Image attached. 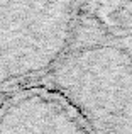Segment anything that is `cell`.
<instances>
[{"label":"cell","mask_w":132,"mask_h":134,"mask_svg":"<svg viewBox=\"0 0 132 134\" xmlns=\"http://www.w3.org/2000/svg\"><path fill=\"white\" fill-rule=\"evenodd\" d=\"M36 87L58 93L92 134H132V54L83 14L69 49Z\"/></svg>","instance_id":"obj_1"},{"label":"cell","mask_w":132,"mask_h":134,"mask_svg":"<svg viewBox=\"0 0 132 134\" xmlns=\"http://www.w3.org/2000/svg\"><path fill=\"white\" fill-rule=\"evenodd\" d=\"M80 0H0V98L36 87L66 54Z\"/></svg>","instance_id":"obj_2"},{"label":"cell","mask_w":132,"mask_h":134,"mask_svg":"<svg viewBox=\"0 0 132 134\" xmlns=\"http://www.w3.org/2000/svg\"><path fill=\"white\" fill-rule=\"evenodd\" d=\"M0 134H92L58 93L27 87L0 98Z\"/></svg>","instance_id":"obj_3"}]
</instances>
